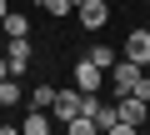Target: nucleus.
<instances>
[{"mask_svg": "<svg viewBox=\"0 0 150 135\" xmlns=\"http://www.w3.org/2000/svg\"><path fill=\"white\" fill-rule=\"evenodd\" d=\"M50 100H55V85H45V80H40V85L30 90V110H50Z\"/></svg>", "mask_w": 150, "mask_h": 135, "instance_id": "9d476101", "label": "nucleus"}, {"mask_svg": "<svg viewBox=\"0 0 150 135\" xmlns=\"http://www.w3.org/2000/svg\"><path fill=\"white\" fill-rule=\"evenodd\" d=\"M85 60H95L100 70H110V65H115V50H110V45H90V55H85Z\"/></svg>", "mask_w": 150, "mask_h": 135, "instance_id": "ddd939ff", "label": "nucleus"}, {"mask_svg": "<svg viewBox=\"0 0 150 135\" xmlns=\"http://www.w3.org/2000/svg\"><path fill=\"white\" fill-rule=\"evenodd\" d=\"M115 110H120V120L135 130V125L150 115V100H140V95H120V100H115Z\"/></svg>", "mask_w": 150, "mask_h": 135, "instance_id": "7ed1b4c3", "label": "nucleus"}, {"mask_svg": "<svg viewBox=\"0 0 150 135\" xmlns=\"http://www.w3.org/2000/svg\"><path fill=\"white\" fill-rule=\"evenodd\" d=\"M100 85H105V70H100L95 60H80V65H75V90H100Z\"/></svg>", "mask_w": 150, "mask_h": 135, "instance_id": "423d86ee", "label": "nucleus"}, {"mask_svg": "<svg viewBox=\"0 0 150 135\" xmlns=\"http://www.w3.org/2000/svg\"><path fill=\"white\" fill-rule=\"evenodd\" d=\"M125 60H135V65H150V25L125 35Z\"/></svg>", "mask_w": 150, "mask_h": 135, "instance_id": "20e7f679", "label": "nucleus"}, {"mask_svg": "<svg viewBox=\"0 0 150 135\" xmlns=\"http://www.w3.org/2000/svg\"><path fill=\"white\" fill-rule=\"evenodd\" d=\"M5 15H10V5H5V0H0V25H5Z\"/></svg>", "mask_w": 150, "mask_h": 135, "instance_id": "dca6fc26", "label": "nucleus"}, {"mask_svg": "<svg viewBox=\"0 0 150 135\" xmlns=\"http://www.w3.org/2000/svg\"><path fill=\"white\" fill-rule=\"evenodd\" d=\"M20 85H15V75H0V105H20Z\"/></svg>", "mask_w": 150, "mask_h": 135, "instance_id": "1a4fd4ad", "label": "nucleus"}, {"mask_svg": "<svg viewBox=\"0 0 150 135\" xmlns=\"http://www.w3.org/2000/svg\"><path fill=\"white\" fill-rule=\"evenodd\" d=\"M20 130H25V135H45V130H50L45 110H30V120H20Z\"/></svg>", "mask_w": 150, "mask_h": 135, "instance_id": "9b49d317", "label": "nucleus"}, {"mask_svg": "<svg viewBox=\"0 0 150 135\" xmlns=\"http://www.w3.org/2000/svg\"><path fill=\"white\" fill-rule=\"evenodd\" d=\"M30 55H35V50H30V35H10V40H5V65H10V75H25V70H30Z\"/></svg>", "mask_w": 150, "mask_h": 135, "instance_id": "f03ea898", "label": "nucleus"}, {"mask_svg": "<svg viewBox=\"0 0 150 135\" xmlns=\"http://www.w3.org/2000/svg\"><path fill=\"white\" fill-rule=\"evenodd\" d=\"M0 130H5V120H0Z\"/></svg>", "mask_w": 150, "mask_h": 135, "instance_id": "a211bd4d", "label": "nucleus"}, {"mask_svg": "<svg viewBox=\"0 0 150 135\" xmlns=\"http://www.w3.org/2000/svg\"><path fill=\"white\" fill-rule=\"evenodd\" d=\"M145 120H150V115H145Z\"/></svg>", "mask_w": 150, "mask_h": 135, "instance_id": "aec40b11", "label": "nucleus"}, {"mask_svg": "<svg viewBox=\"0 0 150 135\" xmlns=\"http://www.w3.org/2000/svg\"><path fill=\"white\" fill-rule=\"evenodd\" d=\"M0 50H5V40H0Z\"/></svg>", "mask_w": 150, "mask_h": 135, "instance_id": "f3484780", "label": "nucleus"}, {"mask_svg": "<svg viewBox=\"0 0 150 135\" xmlns=\"http://www.w3.org/2000/svg\"><path fill=\"white\" fill-rule=\"evenodd\" d=\"M145 70H150V65H145Z\"/></svg>", "mask_w": 150, "mask_h": 135, "instance_id": "6ab92c4d", "label": "nucleus"}, {"mask_svg": "<svg viewBox=\"0 0 150 135\" xmlns=\"http://www.w3.org/2000/svg\"><path fill=\"white\" fill-rule=\"evenodd\" d=\"M130 95H140V100H150V75H145V70H140V80H135V90H130Z\"/></svg>", "mask_w": 150, "mask_h": 135, "instance_id": "2eb2a0df", "label": "nucleus"}, {"mask_svg": "<svg viewBox=\"0 0 150 135\" xmlns=\"http://www.w3.org/2000/svg\"><path fill=\"white\" fill-rule=\"evenodd\" d=\"M140 70H145V65H135V60H115L110 70H105V80H110V90H115V100L135 90V80H140Z\"/></svg>", "mask_w": 150, "mask_h": 135, "instance_id": "f257e3e1", "label": "nucleus"}, {"mask_svg": "<svg viewBox=\"0 0 150 135\" xmlns=\"http://www.w3.org/2000/svg\"><path fill=\"white\" fill-rule=\"evenodd\" d=\"M95 130H105V135H130V125L120 120L115 105H100V110H95Z\"/></svg>", "mask_w": 150, "mask_h": 135, "instance_id": "0eeeda50", "label": "nucleus"}, {"mask_svg": "<svg viewBox=\"0 0 150 135\" xmlns=\"http://www.w3.org/2000/svg\"><path fill=\"white\" fill-rule=\"evenodd\" d=\"M0 30H5V40H10V35H30V20H25V15H5Z\"/></svg>", "mask_w": 150, "mask_h": 135, "instance_id": "4468645a", "label": "nucleus"}, {"mask_svg": "<svg viewBox=\"0 0 150 135\" xmlns=\"http://www.w3.org/2000/svg\"><path fill=\"white\" fill-rule=\"evenodd\" d=\"M75 15H80V25H85V30H100V25L110 20L105 0H80V5H75Z\"/></svg>", "mask_w": 150, "mask_h": 135, "instance_id": "39448f33", "label": "nucleus"}, {"mask_svg": "<svg viewBox=\"0 0 150 135\" xmlns=\"http://www.w3.org/2000/svg\"><path fill=\"white\" fill-rule=\"evenodd\" d=\"M40 10H45L50 20H65V15L75 10V5H70V0H40Z\"/></svg>", "mask_w": 150, "mask_h": 135, "instance_id": "f8f14e48", "label": "nucleus"}, {"mask_svg": "<svg viewBox=\"0 0 150 135\" xmlns=\"http://www.w3.org/2000/svg\"><path fill=\"white\" fill-rule=\"evenodd\" d=\"M50 110H55V120H70V115H80V90H55Z\"/></svg>", "mask_w": 150, "mask_h": 135, "instance_id": "6e6552de", "label": "nucleus"}]
</instances>
